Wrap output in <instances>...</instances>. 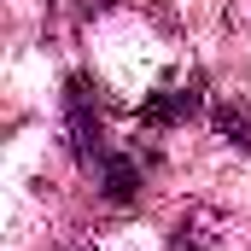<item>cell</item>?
Returning <instances> with one entry per match:
<instances>
[{
    "label": "cell",
    "instance_id": "obj_1",
    "mask_svg": "<svg viewBox=\"0 0 251 251\" xmlns=\"http://www.w3.org/2000/svg\"><path fill=\"white\" fill-rule=\"evenodd\" d=\"M100 88L88 82V76H70V88H64V134H70V152L82 158V170H94L111 146H105V134H100V100H94Z\"/></svg>",
    "mask_w": 251,
    "mask_h": 251
},
{
    "label": "cell",
    "instance_id": "obj_2",
    "mask_svg": "<svg viewBox=\"0 0 251 251\" xmlns=\"http://www.w3.org/2000/svg\"><path fill=\"white\" fill-rule=\"evenodd\" d=\"M193 111H199V94H193V88H170V94L152 100L140 117H146V123H176V117H193Z\"/></svg>",
    "mask_w": 251,
    "mask_h": 251
},
{
    "label": "cell",
    "instance_id": "obj_3",
    "mask_svg": "<svg viewBox=\"0 0 251 251\" xmlns=\"http://www.w3.org/2000/svg\"><path fill=\"white\" fill-rule=\"evenodd\" d=\"M216 123H222V134H240V146H251V117L240 111V105H222Z\"/></svg>",
    "mask_w": 251,
    "mask_h": 251
}]
</instances>
